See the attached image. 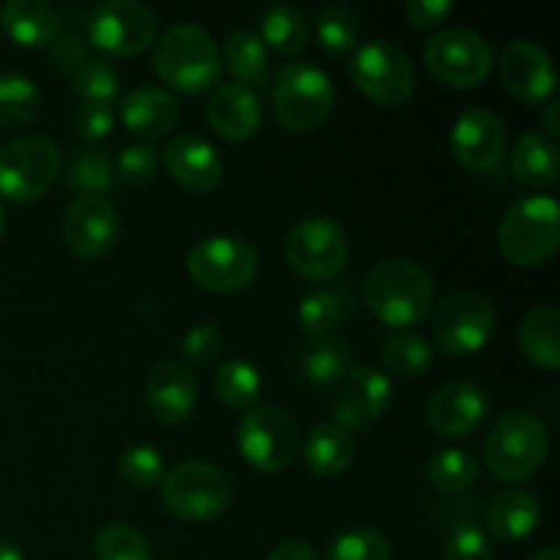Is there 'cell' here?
<instances>
[{"label": "cell", "mask_w": 560, "mask_h": 560, "mask_svg": "<svg viewBox=\"0 0 560 560\" xmlns=\"http://www.w3.org/2000/svg\"><path fill=\"white\" fill-rule=\"evenodd\" d=\"M547 457V427L530 410H509L485 441L487 468L503 481H525Z\"/></svg>", "instance_id": "cell-5"}, {"label": "cell", "mask_w": 560, "mask_h": 560, "mask_svg": "<svg viewBox=\"0 0 560 560\" xmlns=\"http://www.w3.org/2000/svg\"><path fill=\"white\" fill-rule=\"evenodd\" d=\"M118 474L135 490H151L164 479V459L153 446L137 443L120 454Z\"/></svg>", "instance_id": "cell-41"}, {"label": "cell", "mask_w": 560, "mask_h": 560, "mask_svg": "<svg viewBox=\"0 0 560 560\" xmlns=\"http://www.w3.org/2000/svg\"><path fill=\"white\" fill-rule=\"evenodd\" d=\"M0 560H25V556L11 539H0Z\"/></svg>", "instance_id": "cell-51"}, {"label": "cell", "mask_w": 560, "mask_h": 560, "mask_svg": "<svg viewBox=\"0 0 560 560\" xmlns=\"http://www.w3.org/2000/svg\"><path fill=\"white\" fill-rule=\"evenodd\" d=\"M159 173V151L148 142L126 145L115 159V175L129 186H145Z\"/></svg>", "instance_id": "cell-43"}, {"label": "cell", "mask_w": 560, "mask_h": 560, "mask_svg": "<svg viewBox=\"0 0 560 560\" xmlns=\"http://www.w3.org/2000/svg\"><path fill=\"white\" fill-rule=\"evenodd\" d=\"M262 377L255 364L246 359H230L213 375V392L222 402L230 408H255L257 397H260Z\"/></svg>", "instance_id": "cell-35"}, {"label": "cell", "mask_w": 560, "mask_h": 560, "mask_svg": "<svg viewBox=\"0 0 560 560\" xmlns=\"http://www.w3.org/2000/svg\"><path fill=\"white\" fill-rule=\"evenodd\" d=\"M262 120V102L255 88L244 82H224L211 93L208 124L224 140H249Z\"/></svg>", "instance_id": "cell-22"}, {"label": "cell", "mask_w": 560, "mask_h": 560, "mask_svg": "<svg viewBox=\"0 0 560 560\" xmlns=\"http://www.w3.org/2000/svg\"><path fill=\"white\" fill-rule=\"evenodd\" d=\"M299 424L277 405H255L238 424V448L246 463L266 474H277L299 457Z\"/></svg>", "instance_id": "cell-10"}, {"label": "cell", "mask_w": 560, "mask_h": 560, "mask_svg": "<svg viewBox=\"0 0 560 560\" xmlns=\"http://www.w3.org/2000/svg\"><path fill=\"white\" fill-rule=\"evenodd\" d=\"M381 359L388 372L399 377H419L424 375L427 366L432 364V348L421 334L399 331L386 339L381 350Z\"/></svg>", "instance_id": "cell-37"}, {"label": "cell", "mask_w": 560, "mask_h": 560, "mask_svg": "<svg viewBox=\"0 0 560 560\" xmlns=\"http://www.w3.org/2000/svg\"><path fill=\"white\" fill-rule=\"evenodd\" d=\"M159 20L137 0H104L88 16V38L113 55H137L156 42Z\"/></svg>", "instance_id": "cell-14"}, {"label": "cell", "mask_w": 560, "mask_h": 560, "mask_svg": "<svg viewBox=\"0 0 560 560\" xmlns=\"http://www.w3.org/2000/svg\"><path fill=\"white\" fill-rule=\"evenodd\" d=\"M487 397L476 383L452 381L435 388L427 402V424L441 438H465L485 421Z\"/></svg>", "instance_id": "cell-18"}, {"label": "cell", "mask_w": 560, "mask_h": 560, "mask_svg": "<svg viewBox=\"0 0 560 560\" xmlns=\"http://www.w3.org/2000/svg\"><path fill=\"white\" fill-rule=\"evenodd\" d=\"M120 118L126 129L135 131L137 137H164L175 129L180 118L178 98L159 85H140L131 88L120 104Z\"/></svg>", "instance_id": "cell-23"}, {"label": "cell", "mask_w": 560, "mask_h": 560, "mask_svg": "<svg viewBox=\"0 0 560 560\" xmlns=\"http://www.w3.org/2000/svg\"><path fill=\"white\" fill-rule=\"evenodd\" d=\"M115 126V109L113 104L107 102H82L80 107H77V115H74V129L77 135L82 137V140H102V137H107L109 131H113Z\"/></svg>", "instance_id": "cell-46"}, {"label": "cell", "mask_w": 560, "mask_h": 560, "mask_svg": "<svg viewBox=\"0 0 560 560\" xmlns=\"http://www.w3.org/2000/svg\"><path fill=\"white\" fill-rule=\"evenodd\" d=\"M162 498L173 514L189 523H202L228 509L233 501V485L228 474L211 463L189 459L175 465L162 479Z\"/></svg>", "instance_id": "cell-8"}, {"label": "cell", "mask_w": 560, "mask_h": 560, "mask_svg": "<svg viewBox=\"0 0 560 560\" xmlns=\"http://www.w3.org/2000/svg\"><path fill=\"white\" fill-rule=\"evenodd\" d=\"M120 235V213L104 195H80L63 213V238L77 257L107 255Z\"/></svg>", "instance_id": "cell-15"}, {"label": "cell", "mask_w": 560, "mask_h": 560, "mask_svg": "<svg viewBox=\"0 0 560 560\" xmlns=\"http://www.w3.org/2000/svg\"><path fill=\"white\" fill-rule=\"evenodd\" d=\"M268 560H320V558H317V550L310 545V541L290 539L273 547V550L268 552Z\"/></svg>", "instance_id": "cell-49"}, {"label": "cell", "mask_w": 560, "mask_h": 560, "mask_svg": "<svg viewBox=\"0 0 560 560\" xmlns=\"http://www.w3.org/2000/svg\"><path fill=\"white\" fill-rule=\"evenodd\" d=\"M353 370V350L345 339H315L299 359V372L310 386H331Z\"/></svg>", "instance_id": "cell-28"}, {"label": "cell", "mask_w": 560, "mask_h": 560, "mask_svg": "<svg viewBox=\"0 0 560 560\" xmlns=\"http://www.w3.org/2000/svg\"><path fill=\"white\" fill-rule=\"evenodd\" d=\"M5 233V213H3V206H0V238H3Z\"/></svg>", "instance_id": "cell-53"}, {"label": "cell", "mask_w": 560, "mask_h": 560, "mask_svg": "<svg viewBox=\"0 0 560 560\" xmlns=\"http://www.w3.org/2000/svg\"><path fill=\"white\" fill-rule=\"evenodd\" d=\"M301 452H304V463L312 474L320 479H334L353 463L355 446L345 427H339L337 421H326L306 435Z\"/></svg>", "instance_id": "cell-27"}, {"label": "cell", "mask_w": 560, "mask_h": 560, "mask_svg": "<svg viewBox=\"0 0 560 560\" xmlns=\"http://www.w3.org/2000/svg\"><path fill=\"white\" fill-rule=\"evenodd\" d=\"M0 25L22 47H47L58 33V11L47 0H9L0 9Z\"/></svg>", "instance_id": "cell-26"}, {"label": "cell", "mask_w": 560, "mask_h": 560, "mask_svg": "<svg viewBox=\"0 0 560 560\" xmlns=\"http://www.w3.org/2000/svg\"><path fill=\"white\" fill-rule=\"evenodd\" d=\"M364 299L372 315L386 326H416L435 304V282L421 262L392 257L366 273Z\"/></svg>", "instance_id": "cell-1"}, {"label": "cell", "mask_w": 560, "mask_h": 560, "mask_svg": "<svg viewBox=\"0 0 560 560\" xmlns=\"http://www.w3.org/2000/svg\"><path fill=\"white\" fill-rule=\"evenodd\" d=\"M501 80L512 96L545 102L556 93V66L547 49L528 38H517L501 55Z\"/></svg>", "instance_id": "cell-19"}, {"label": "cell", "mask_w": 560, "mask_h": 560, "mask_svg": "<svg viewBox=\"0 0 560 560\" xmlns=\"http://www.w3.org/2000/svg\"><path fill=\"white\" fill-rule=\"evenodd\" d=\"M74 80L77 93H80L85 102H107L113 104V98L118 96V71L113 69V63L102 58H88L80 69L71 74Z\"/></svg>", "instance_id": "cell-42"}, {"label": "cell", "mask_w": 560, "mask_h": 560, "mask_svg": "<svg viewBox=\"0 0 560 560\" xmlns=\"http://www.w3.org/2000/svg\"><path fill=\"white\" fill-rule=\"evenodd\" d=\"M509 131L498 113L487 107H468L457 115L448 135V145L463 167L485 173L492 170L506 153Z\"/></svg>", "instance_id": "cell-16"}, {"label": "cell", "mask_w": 560, "mask_h": 560, "mask_svg": "<svg viewBox=\"0 0 560 560\" xmlns=\"http://www.w3.org/2000/svg\"><path fill=\"white\" fill-rule=\"evenodd\" d=\"M495 326V306L490 304V299L474 293V290H459V293L446 295L432 315L435 342L452 355L479 353L492 339Z\"/></svg>", "instance_id": "cell-12"}, {"label": "cell", "mask_w": 560, "mask_h": 560, "mask_svg": "<svg viewBox=\"0 0 560 560\" xmlns=\"http://www.w3.org/2000/svg\"><path fill=\"white\" fill-rule=\"evenodd\" d=\"M224 337L219 331L217 323H197L180 339V350L195 364H211L219 353H222Z\"/></svg>", "instance_id": "cell-45"}, {"label": "cell", "mask_w": 560, "mask_h": 560, "mask_svg": "<svg viewBox=\"0 0 560 560\" xmlns=\"http://www.w3.org/2000/svg\"><path fill=\"white\" fill-rule=\"evenodd\" d=\"M541 126H545V131L550 140L560 135V102L558 98H550V104L541 109Z\"/></svg>", "instance_id": "cell-50"}, {"label": "cell", "mask_w": 560, "mask_h": 560, "mask_svg": "<svg viewBox=\"0 0 560 560\" xmlns=\"http://www.w3.org/2000/svg\"><path fill=\"white\" fill-rule=\"evenodd\" d=\"M326 560H394L392 541L372 528H350L334 536Z\"/></svg>", "instance_id": "cell-40"}, {"label": "cell", "mask_w": 560, "mask_h": 560, "mask_svg": "<svg viewBox=\"0 0 560 560\" xmlns=\"http://www.w3.org/2000/svg\"><path fill=\"white\" fill-rule=\"evenodd\" d=\"M355 88L372 102L399 107L413 96L416 71L408 52L388 38H372L355 47L348 66Z\"/></svg>", "instance_id": "cell-7"}, {"label": "cell", "mask_w": 560, "mask_h": 560, "mask_svg": "<svg viewBox=\"0 0 560 560\" xmlns=\"http://www.w3.org/2000/svg\"><path fill=\"white\" fill-rule=\"evenodd\" d=\"M446 560H492V541L476 523H457L443 539Z\"/></svg>", "instance_id": "cell-44"}, {"label": "cell", "mask_w": 560, "mask_h": 560, "mask_svg": "<svg viewBox=\"0 0 560 560\" xmlns=\"http://www.w3.org/2000/svg\"><path fill=\"white\" fill-rule=\"evenodd\" d=\"M153 66L170 88L200 93L217 82L222 71V55L206 27L195 22H175L159 36Z\"/></svg>", "instance_id": "cell-2"}, {"label": "cell", "mask_w": 560, "mask_h": 560, "mask_svg": "<svg viewBox=\"0 0 560 560\" xmlns=\"http://www.w3.org/2000/svg\"><path fill=\"white\" fill-rule=\"evenodd\" d=\"M530 560H560V552H558V547H556V545L541 547V550L536 552V556L530 558Z\"/></svg>", "instance_id": "cell-52"}, {"label": "cell", "mask_w": 560, "mask_h": 560, "mask_svg": "<svg viewBox=\"0 0 560 560\" xmlns=\"http://www.w3.org/2000/svg\"><path fill=\"white\" fill-rule=\"evenodd\" d=\"M42 107V91L36 82L20 71H3L0 74V126L14 129V126L31 124Z\"/></svg>", "instance_id": "cell-34"}, {"label": "cell", "mask_w": 560, "mask_h": 560, "mask_svg": "<svg viewBox=\"0 0 560 560\" xmlns=\"http://www.w3.org/2000/svg\"><path fill=\"white\" fill-rule=\"evenodd\" d=\"M145 408L151 416L164 424H180L189 419L197 402L195 377L184 364L173 359H162L148 370L145 375Z\"/></svg>", "instance_id": "cell-20"}, {"label": "cell", "mask_w": 560, "mask_h": 560, "mask_svg": "<svg viewBox=\"0 0 560 560\" xmlns=\"http://www.w3.org/2000/svg\"><path fill=\"white\" fill-rule=\"evenodd\" d=\"M224 66L230 69V74L235 77V82H244V85H266L268 80V49L260 42L255 31H233L224 38L222 52Z\"/></svg>", "instance_id": "cell-32"}, {"label": "cell", "mask_w": 560, "mask_h": 560, "mask_svg": "<svg viewBox=\"0 0 560 560\" xmlns=\"http://www.w3.org/2000/svg\"><path fill=\"white\" fill-rule=\"evenodd\" d=\"M402 9H405V16L410 20V25L432 27L452 14L454 3L452 0H408Z\"/></svg>", "instance_id": "cell-48"}, {"label": "cell", "mask_w": 560, "mask_h": 560, "mask_svg": "<svg viewBox=\"0 0 560 560\" xmlns=\"http://www.w3.org/2000/svg\"><path fill=\"white\" fill-rule=\"evenodd\" d=\"M479 479V465L465 448H443L427 463V481L441 492H465Z\"/></svg>", "instance_id": "cell-36"}, {"label": "cell", "mask_w": 560, "mask_h": 560, "mask_svg": "<svg viewBox=\"0 0 560 560\" xmlns=\"http://www.w3.org/2000/svg\"><path fill=\"white\" fill-rule=\"evenodd\" d=\"M164 164L184 189L197 191V195L217 189L224 178L222 153L200 135L173 137L164 148Z\"/></svg>", "instance_id": "cell-21"}, {"label": "cell", "mask_w": 560, "mask_h": 560, "mask_svg": "<svg viewBox=\"0 0 560 560\" xmlns=\"http://www.w3.org/2000/svg\"><path fill=\"white\" fill-rule=\"evenodd\" d=\"M284 252H288L290 268L299 277L323 282V279H334L348 266L350 244L342 224L334 222L331 217L315 213L293 224L284 241Z\"/></svg>", "instance_id": "cell-11"}, {"label": "cell", "mask_w": 560, "mask_h": 560, "mask_svg": "<svg viewBox=\"0 0 560 560\" xmlns=\"http://www.w3.org/2000/svg\"><path fill=\"white\" fill-rule=\"evenodd\" d=\"M96 560H151L148 539L137 528L124 523H107L93 539Z\"/></svg>", "instance_id": "cell-39"}, {"label": "cell", "mask_w": 560, "mask_h": 560, "mask_svg": "<svg viewBox=\"0 0 560 560\" xmlns=\"http://www.w3.org/2000/svg\"><path fill=\"white\" fill-rule=\"evenodd\" d=\"M485 520L490 534L498 536V539L503 541L528 539L541 520L539 498L528 490H520V487H514V490H503L487 503Z\"/></svg>", "instance_id": "cell-24"}, {"label": "cell", "mask_w": 560, "mask_h": 560, "mask_svg": "<svg viewBox=\"0 0 560 560\" xmlns=\"http://www.w3.org/2000/svg\"><path fill=\"white\" fill-rule=\"evenodd\" d=\"M66 184L71 189L82 191V195H107L118 184L115 175V159L109 156L107 148L91 145L82 148L74 159H71L69 170H66Z\"/></svg>", "instance_id": "cell-33"}, {"label": "cell", "mask_w": 560, "mask_h": 560, "mask_svg": "<svg viewBox=\"0 0 560 560\" xmlns=\"http://www.w3.org/2000/svg\"><path fill=\"white\" fill-rule=\"evenodd\" d=\"M427 69L452 88L479 85L492 69V47L470 27H443L424 47Z\"/></svg>", "instance_id": "cell-13"}, {"label": "cell", "mask_w": 560, "mask_h": 560, "mask_svg": "<svg viewBox=\"0 0 560 560\" xmlns=\"http://www.w3.org/2000/svg\"><path fill=\"white\" fill-rule=\"evenodd\" d=\"M512 167L530 186H550L558 178V145L541 131H525L512 148Z\"/></svg>", "instance_id": "cell-29"}, {"label": "cell", "mask_w": 560, "mask_h": 560, "mask_svg": "<svg viewBox=\"0 0 560 560\" xmlns=\"http://www.w3.org/2000/svg\"><path fill=\"white\" fill-rule=\"evenodd\" d=\"M60 153L49 137L25 135L0 148V197L11 202L38 200L55 184Z\"/></svg>", "instance_id": "cell-9"}, {"label": "cell", "mask_w": 560, "mask_h": 560, "mask_svg": "<svg viewBox=\"0 0 560 560\" xmlns=\"http://www.w3.org/2000/svg\"><path fill=\"white\" fill-rule=\"evenodd\" d=\"M260 42L279 55H295L310 44V22L290 3H273L260 14Z\"/></svg>", "instance_id": "cell-31"}, {"label": "cell", "mask_w": 560, "mask_h": 560, "mask_svg": "<svg viewBox=\"0 0 560 560\" xmlns=\"http://www.w3.org/2000/svg\"><path fill=\"white\" fill-rule=\"evenodd\" d=\"M498 244L514 266H539L560 246V206L552 195L520 197L501 219Z\"/></svg>", "instance_id": "cell-3"}, {"label": "cell", "mask_w": 560, "mask_h": 560, "mask_svg": "<svg viewBox=\"0 0 560 560\" xmlns=\"http://www.w3.org/2000/svg\"><path fill=\"white\" fill-rule=\"evenodd\" d=\"M355 312V299L348 288H337V284H328V288H317L312 293H306L299 304V323L306 334H312L315 339L331 337L337 328H342L345 323L353 317Z\"/></svg>", "instance_id": "cell-25"}, {"label": "cell", "mask_w": 560, "mask_h": 560, "mask_svg": "<svg viewBox=\"0 0 560 560\" xmlns=\"http://www.w3.org/2000/svg\"><path fill=\"white\" fill-rule=\"evenodd\" d=\"M317 38L331 52H348L361 38V16L345 3H326L315 14Z\"/></svg>", "instance_id": "cell-38"}, {"label": "cell", "mask_w": 560, "mask_h": 560, "mask_svg": "<svg viewBox=\"0 0 560 560\" xmlns=\"http://www.w3.org/2000/svg\"><path fill=\"white\" fill-rule=\"evenodd\" d=\"M560 312L556 306H536L520 326V348L545 370L560 366Z\"/></svg>", "instance_id": "cell-30"}, {"label": "cell", "mask_w": 560, "mask_h": 560, "mask_svg": "<svg viewBox=\"0 0 560 560\" xmlns=\"http://www.w3.org/2000/svg\"><path fill=\"white\" fill-rule=\"evenodd\" d=\"M392 402V381L375 366H353L334 397V419L345 430H364Z\"/></svg>", "instance_id": "cell-17"}, {"label": "cell", "mask_w": 560, "mask_h": 560, "mask_svg": "<svg viewBox=\"0 0 560 560\" xmlns=\"http://www.w3.org/2000/svg\"><path fill=\"white\" fill-rule=\"evenodd\" d=\"M186 268L189 277L211 293H238L257 277L260 255L244 235H208L191 246Z\"/></svg>", "instance_id": "cell-6"}, {"label": "cell", "mask_w": 560, "mask_h": 560, "mask_svg": "<svg viewBox=\"0 0 560 560\" xmlns=\"http://www.w3.org/2000/svg\"><path fill=\"white\" fill-rule=\"evenodd\" d=\"M47 60L52 69L74 74L88 60V42L80 33H55L52 42L47 44Z\"/></svg>", "instance_id": "cell-47"}, {"label": "cell", "mask_w": 560, "mask_h": 560, "mask_svg": "<svg viewBox=\"0 0 560 560\" xmlns=\"http://www.w3.org/2000/svg\"><path fill=\"white\" fill-rule=\"evenodd\" d=\"M334 82L320 66L310 60H293L277 71L273 82V109L279 124L293 135H310L320 129L334 109Z\"/></svg>", "instance_id": "cell-4"}]
</instances>
